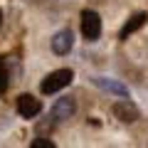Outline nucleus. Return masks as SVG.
<instances>
[{"mask_svg":"<svg viewBox=\"0 0 148 148\" xmlns=\"http://www.w3.org/2000/svg\"><path fill=\"white\" fill-rule=\"evenodd\" d=\"M146 22H148V12H136V15L121 27V35H119V37H121V40H128V35H133L136 30H141Z\"/></svg>","mask_w":148,"mask_h":148,"instance_id":"6e6552de","label":"nucleus"},{"mask_svg":"<svg viewBox=\"0 0 148 148\" xmlns=\"http://www.w3.org/2000/svg\"><path fill=\"white\" fill-rule=\"evenodd\" d=\"M111 111H114V116H116L121 123H133V121H138V119H141V111H138V106L133 104V101H128V99L116 101Z\"/></svg>","mask_w":148,"mask_h":148,"instance_id":"7ed1b4c3","label":"nucleus"},{"mask_svg":"<svg viewBox=\"0 0 148 148\" xmlns=\"http://www.w3.org/2000/svg\"><path fill=\"white\" fill-rule=\"evenodd\" d=\"M82 35H84L89 42L99 40V35H101V17H99L96 10H84L82 12Z\"/></svg>","mask_w":148,"mask_h":148,"instance_id":"f03ea898","label":"nucleus"},{"mask_svg":"<svg viewBox=\"0 0 148 148\" xmlns=\"http://www.w3.org/2000/svg\"><path fill=\"white\" fill-rule=\"evenodd\" d=\"M74 111H77V101L72 96H62L57 99V104L52 106V119L54 121H67V119L74 116Z\"/></svg>","mask_w":148,"mask_h":148,"instance_id":"39448f33","label":"nucleus"},{"mask_svg":"<svg viewBox=\"0 0 148 148\" xmlns=\"http://www.w3.org/2000/svg\"><path fill=\"white\" fill-rule=\"evenodd\" d=\"M74 79V72L72 69H57V72L47 74L42 82V94H54V91L64 89V86H69Z\"/></svg>","mask_w":148,"mask_h":148,"instance_id":"f257e3e1","label":"nucleus"},{"mask_svg":"<svg viewBox=\"0 0 148 148\" xmlns=\"http://www.w3.org/2000/svg\"><path fill=\"white\" fill-rule=\"evenodd\" d=\"M8 89V69H5V62L0 59V94Z\"/></svg>","mask_w":148,"mask_h":148,"instance_id":"9d476101","label":"nucleus"},{"mask_svg":"<svg viewBox=\"0 0 148 148\" xmlns=\"http://www.w3.org/2000/svg\"><path fill=\"white\" fill-rule=\"evenodd\" d=\"M40 111H42L40 99H35L32 94H20L17 96V114H20L22 119H35Z\"/></svg>","mask_w":148,"mask_h":148,"instance_id":"20e7f679","label":"nucleus"},{"mask_svg":"<svg viewBox=\"0 0 148 148\" xmlns=\"http://www.w3.org/2000/svg\"><path fill=\"white\" fill-rule=\"evenodd\" d=\"M0 22H3V12H0Z\"/></svg>","mask_w":148,"mask_h":148,"instance_id":"9b49d317","label":"nucleus"},{"mask_svg":"<svg viewBox=\"0 0 148 148\" xmlns=\"http://www.w3.org/2000/svg\"><path fill=\"white\" fill-rule=\"evenodd\" d=\"M72 45H74V35H72V30H59L57 35L52 37V52L54 54H69V49H72Z\"/></svg>","mask_w":148,"mask_h":148,"instance_id":"423d86ee","label":"nucleus"},{"mask_svg":"<svg viewBox=\"0 0 148 148\" xmlns=\"http://www.w3.org/2000/svg\"><path fill=\"white\" fill-rule=\"evenodd\" d=\"M30 148H57V146H54V143L49 141V138H45V136H37L35 141L30 143Z\"/></svg>","mask_w":148,"mask_h":148,"instance_id":"1a4fd4ad","label":"nucleus"},{"mask_svg":"<svg viewBox=\"0 0 148 148\" xmlns=\"http://www.w3.org/2000/svg\"><path fill=\"white\" fill-rule=\"evenodd\" d=\"M94 84L99 86V89L109 91V94H116V96H128V86H126V84H121V82H116V79L96 77V79H94Z\"/></svg>","mask_w":148,"mask_h":148,"instance_id":"0eeeda50","label":"nucleus"}]
</instances>
